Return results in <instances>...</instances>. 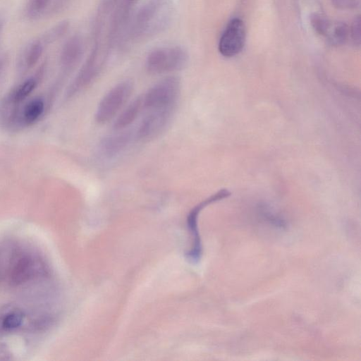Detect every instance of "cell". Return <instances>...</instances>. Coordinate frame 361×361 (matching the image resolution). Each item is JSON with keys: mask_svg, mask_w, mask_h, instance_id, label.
Listing matches in <instances>:
<instances>
[{"mask_svg": "<svg viewBox=\"0 0 361 361\" xmlns=\"http://www.w3.org/2000/svg\"><path fill=\"white\" fill-rule=\"evenodd\" d=\"M171 13L169 0H148L140 8L126 30L127 40H140L161 32L169 23Z\"/></svg>", "mask_w": 361, "mask_h": 361, "instance_id": "1", "label": "cell"}, {"mask_svg": "<svg viewBox=\"0 0 361 361\" xmlns=\"http://www.w3.org/2000/svg\"><path fill=\"white\" fill-rule=\"evenodd\" d=\"M188 61L186 51L179 46L154 49L146 59V68L152 74H160L184 68Z\"/></svg>", "mask_w": 361, "mask_h": 361, "instance_id": "2", "label": "cell"}, {"mask_svg": "<svg viewBox=\"0 0 361 361\" xmlns=\"http://www.w3.org/2000/svg\"><path fill=\"white\" fill-rule=\"evenodd\" d=\"M180 90L178 78L169 76L162 79L142 96L144 108L151 110L174 107Z\"/></svg>", "mask_w": 361, "mask_h": 361, "instance_id": "3", "label": "cell"}, {"mask_svg": "<svg viewBox=\"0 0 361 361\" xmlns=\"http://www.w3.org/2000/svg\"><path fill=\"white\" fill-rule=\"evenodd\" d=\"M133 85L124 80L112 87L102 99L95 113V120L105 123L112 119L130 97Z\"/></svg>", "mask_w": 361, "mask_h": 361, "instance_id": "4", "label": "cell"}, {"mask_svg": "<svg viewBox=\"0 0 361 361\" xmlns=\"http://www.w3.org/2000/svg\"><path fill=\"white\" fill-rule=\"evenodd\" d=\"M245 37L246 31L243 21L240 18L232 19L220 38L219 52L225 57L238 54L243 48Z\"/></svg>", "mask_w": 361, "mask_h": 361, "instance_id": "5", "label": "cell"}, {"mask_svg": "<svg viewBox=\"0 0 361 361\" xmlns=\"http://www.w3.org/2000/svg\"><path fill=\"white\" fill-rule=\"evenodd\" d=\"M224 198L223 193L220 191L204 200L196 205L188 214L187 217V225L192 238V246L187 253L188 259L193 263L198 262L201 258L202 247L201 239L197 227V218L201 210L208 204L220 200Z\"/></svg>", "mask_w": 361, "mask_h": 361, "instance_id": "6", "label": "cell"}, {"mask_svg": "<svg viewBox=\"0 0 361 361\" xmlns=\"http://www.w3.org/2000/svg\"><path fill=\"white\" fill-rule=\"evenodd\" d=\"M174 107L151 109L136 132L137 138L149 140L157 136L169 122Z\"/></svg>", "mask_w": 361, "mask_h": 361, "instance_id": "7", "label": "cell"}, {"mask_svg": "<svg viewBox=\"0 0 361 361\" xmlns=\"http://www.w3.org/2000/svg\"><path fill=\"white\" fill-rule=\"evenodd\" d=\"M84 52V45L82 38L78 35L70 37L63 45L60 61L66 69H71L80 61Z\"/></svg>", "mask_w": 361, "mask_h": 361, "instance_id": "8", "label": "cell"}, {"mask_svg": "<svg viewBox=\"0 0 361 361\" xmlns=\"http://www.w3.org/2000/svg\"><path fill=\"white\" fill-rule=\"evenodd\" d=\"M133 139L130 130L123 131L104 137L99 143V149L102 154L112 157L126 148Z\"/></svg>", "mask_w": 361, "mask_h": 361, "instance_id": "9", "label": "cell"}, {"mask_svg": "<svg viewBox=\"0 0 361 361\" xmlns=\"http://www.w3.org/2000/svg\"><path fill=\"white\" fill-rule=\"evenodd\" d=\"M143 106L142 96L134 99L117 117L114 128L116 130H121L129 126L137 117Z\"/></svg>", "mask_w": 361, "mask_h": 361, "instance_id": "10", "label": "cell"}, {"mask_svg": "<svg viewBox=\"0 0 361 361\" xmlns=\"http://www.w3.org/2000/svg\"><path fill=\"white\" fill-rule=\"evenodd\" d=\"M348 32V27L344 23L337 22L334 24L330 23L325 36L332 44L340 45L345 42Z\"/></svg>", "mask_w": 361, "mask_h": 361, "instance_id": "11", "label": "cell"}, {"mask_svg": "<svg viewBox=\"0 0 361 361\" xmlns=\"http://www.w3.org/2000/svg\"><path fill=\"white\" fill-rule=\"evenodd\" d=\"M44 46L42 39H36L27 45L23 54L24 64L27 68H32L38 61L43 53Z\"/></svg>", "mask_w": 361, "mask_h": 361, "instance_id": "12", "label": "cell"}, {"mask_svg": "<svg viewBox=\"0 0 361 361\" xmlns=\"http://www.w3.org/2000/svg\"><path fill=\"white\" fill-rule=\"evenodd\" d=\"M44 109V103L41 99L30 101L23 109V121L30 124L37 121L42 114Z\"/></svg>", "mask_w": 361, "mask_h": 361, "instance_id": "13", "label": "cell"}, {"mask_svg": "<svg viewBox=\"0 0 361 361\" xmlns=\"http://www.w3.org/2000/svg\"><path fill=\"white\" fill-rule=\"evenodd\" d=\"M69 23L63 20L47 30L42 36V42L45 44L53 43L62 37L68 30Z\"/></svg>", "mask_w": 361, "mask_h": 361, "instance_id": "14", "label": "cell"}, {"mask_svg": "<svg viewBox=\"0 0 361 361\" xmlns=\"http://www.w3.org/2000/svg\"><path fill=\"white\" fill-rule=\"evenodd\" d=\"M37 86V81L31 78L26 80L20 85L13 92L11 99L15 103H18L25 99L32 92Z\"/></svg>", "mask_w": 361, "mask_h": 361, "instance_id": "15", "label": "cell"}, {"mask_svg": "<svg viewBox=\"0 0 361 361\" xmlns=\"http://www.w3.org/2000/svg\"><path fill=\"white\" fill-rule=\"evenodd\" d=\"M22 312L15 310L7 313L2 319L1 326L4 330L11 331L18 328L23 322Z\"/></svg>", "mask_w": 361, "mask_h": 361, "instance_id": "16", "label": "cell"}, {"mask_svg": "<svg viewBox=\"0 0 361 361\" xmlns=\"http://www.w3.org/2000/svg\"><path fill=\"white\" fill-rule=\"evenodd\" d=\"M51 0H29L27 6V14L30 18H35L40 16Z\"/></svg>", "mask_w": 361, "mask_h": 361, "instance_id": "17", "label": "cell"}, {"mask_svg": "<svg viewBox=\"0 0 361 361\" xmlns=\"http://www.w3.org/2000/svg\"><path fill=\"white\" fill-rule=\"evenodd\" d=\"M311 23L319 34L325 35L330 22L321 14L314 13L311 16Z\"/></svg>", "mask_w": 361, "mask_h": 361, "instance_id": "18", "label": "cell"}, {"mask_svg": "<svg viewBox=\"0 0 361 361\" xmlns=\"http://www.w3.org/2000/svg\"><path fill=\"white\" fill-rule=\"evenodd\" d=\"M360 17L357 16L353 21L350 27V36L355 44H360L361 31H360Z\"/></svg>", "mask_w": 361, "mask_h": 361, "instance_id": "19", "label": "cell"}, {"mask_svg": "<svg viewBox=\"0 0 361 361\" xmlns=\"http://www.w3.org/2000/svg\"><path fill=\"white\" fill-rule=\"evenodd\" d=\"M0 27H1V23H0Z\"/></svg>", "mask_w": 361, "mask_h": 361, "instance_id": "20", "label": "cell"}]
</instances>
